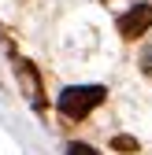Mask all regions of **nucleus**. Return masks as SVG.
I'll list each match as a JSON object with an SVG mask.
<instances>
[{
    "mask_svg": "<svg viewBox=\"0 0 152 155\" xmlns=\"http://www.w3.org/2000/svg\"><path fill=\"white\" fill-rule=\"evenodd\" d=\"M19 74H22V81H26V89H30V100H33V107H41V96H37V78H33L30 63H19Z\"/></svg>",
    "mask_w": 152,
    "mask_h": 155,
    "instance_id": "obj_3",
    "label": "nucleus"
},
{
    "mask_svg": "<svg viewBox=\"0 0 152 155\" xmlns=\"http://www.w3.org/2000/svg\"><path fill=\"white\" fill-rule=\"evenodd\" d=\"M119 37L123 41H134V37H141V33H148L152 30V4H134L126 15H119Z\"/></svg>",
    "mask_w": 152,
    "mask_h": 155,
    "instance_id": "obj_2",
    "label": "nucleus"
},
{
    "mask_svg": "<svg viewBox=\"0 0 152 155\" xmlns=\"http://www.w3.org/2000/svg\"><path fill=\"white\" fill-rule=\"evenodd\" d=\"M67 155H100V151H97V148H89V144H71Z\"/></svg>",
    "mask_w": 152,
    "mask_h": 155,
    "instance_id": "obj_6",
    "label": "nucleus"
},
{
    "mask_svg": "<svg viewBox=\"0 0 152 155\" xmlns=\"http://www.w3.org/2000/svg\"><path fill=\"white\" fill-rule=\"evenodd\" d=\"M111 148H115V151H137V140H134V137H115Z\"/></svg>",
    "mask_w": 152,
    "mask_h": 155,
    "instance_id": "obj_5",
    "label": "nucleus"
},
{
    "mask_svg": "<svg viewBox=\"0 0 152 155\" xmlns=\"http://www.w3.org/2000/svg\"><path fill=\"white\" fill-rule=\"evenodd\" d=\"M137 67H141V74L152 81V37L145 41V48H141V55H137Z\"/></svg>",
    "mask_w": 152,
    "mask_h": 155,
    "instance_id": "obj_4",
    "label": "nucleus"
},
{
    "mask_svg": "<svg viewBox=\"0 0 152 155\" xmlns=\"http://www.w3.org/2000/svg\"><path fill=\"white\" fill-rule=\"evenodd\" d=\"M104 96H108L104 85H71V89L60 92L56 107H60L63 118H74V122H78V118H85L97 104H104Z\"/></svg>",
    "mask_w": 152,
    "mask_h": 155,
    "instance_id": "obj_1",
    "label": "nucleus"
}]
</instances>
